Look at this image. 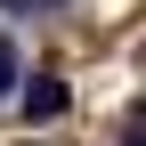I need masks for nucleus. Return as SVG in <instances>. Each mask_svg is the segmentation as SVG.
<instances>
[{"instance_id":"obj_2","label":"nucleus","mask_w":146,"mask_h":146,"mask_svg":"<svg viewBox=\"0 0 146 146\" xmlns=\"http://www.w3.org/2000/svg\"><path fill=\"white\" fill-rule=\"evenodd\" d=\"M16 81H25V73H16V41H8V33H0V98H8Z\"/></svg>"},{"instance_id":"obj_1","label":"nucleus","mask_w":146,"mask_h":146,"mask_svg":"<svg viewBox=\"0 0 146 146\" xmlns=\"http://www.w3.org/2000/svg\"><path fill=\"white\" fill-rule=\"evenodd\" d=\"M16 106H25V122H57V114H65V81H57V73H41V81L16 89Z\"/></svg>"},{"instance_id":"obj_3","label":"nucleus","mask_w":146,"mask_h":146,"mask_svg":"<svg viewBox=\"0 0 146 146\" xmlns=\"http://www.w3.org/2000/svg\"><path fill=\"white\" fill-rule=\"evenodd\" d=\"M0 8H73V0H0Z\"/></svg>"}]
</instances>
